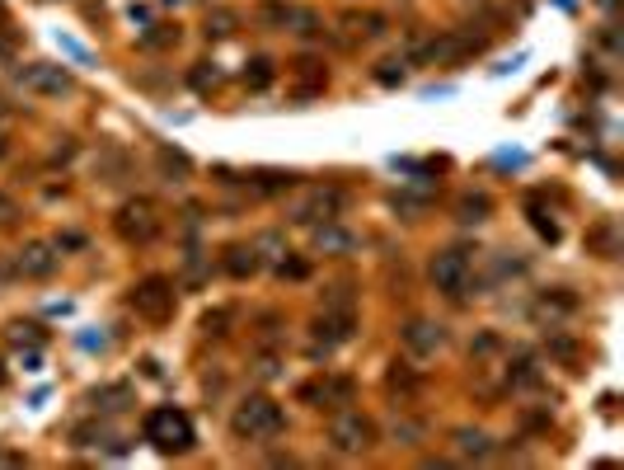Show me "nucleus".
Instances as JSON below:
<instances>
[{
	"label": "nucleus",
	"instance_id": "c85d7f7f",
	"mask_svg": "<svg viewBox=\"0 0 624 470\" xmlns=\"http://www.w3.org/2000/svg\"><path fill=\"white\" fill-rule=\"evenodd\" d=\"M254 250H259V259H268V263H277V259L291 254V250H286V240H282L277 231H263V235L254 240Z\"/></svg>",
	"mask_w": 624,
	"mask_h": 470
},
{
	"label": "nucleus",
	"instance_id": "5701e85b",
	"mask_svg": "<svg viewBox=\"0 0 624 470\" xmlns=\"http://www.w3.org/2000/svg\"><path fill=\"white\" fill-rule=\"evenodd\" d=\"M488 212H493L488 193H465L461 202H455V217H461V221H484Z\"/></svg>",
	"mask_w": 624,
	"mask_h": 470
},
{
	"label": "nucleus",
	"instance_id": "7ed1b4c3",
	"mask_svg": "<svg viewBox=\"0 0 624 470\" xmlns=\"http://www.w3.org/2000/svg\"><path fill=\"white\" fill-rule=\"evenodd\" d=\"M145 442L160 447V452H189L193 447V419L164 404V410H151L145 414Z\"/></svg>",
	"mask_w": 624,
	"mask_h": 470
},
{
	"label": "nucleus",
	"instance_id": "4468645a",
	"mask_svg": "<svg viewBox=\"0 0 624 470\" xmlns=\"http://www.w3.org/2000/svg\"><path fill=\"white\" fill-rule=\"evenodd\" d=\"M221 269L231 273V278H254L259 269H263V259H259V250L254 244H225V254H221Z\"/></svg>",
	"mask_w": 624,
	"mask_h": 470
},
{
	"label": "nucleus",
	"instance_id": "423d86ee",
	"mask_svg": "<svg viewBox=\"0 0 624 470\" xmlns=\"http://www.w3.org/2000/svg\"><path fill=\"white\" fill-rule=\"evenodd\" d=\"M329 447L343 457H362L376 447V423H371L366 414H334V423H329Z\"/></svg>",
	"mask_w": 624,
	"mask_h": 470
},
{
	"label": "nucleus",
	"instance_id": "6ab92c4d",
	"mask_svg": "<svg viewBox=\"0 0 624 470\" xmlns=\"http://www.w3.org/2000/svg\"><path fill=\"white\" fill-rule=\"evenodd\" d=\"M507 381L522 386V391H531V386H540V362H535L531 353H516L512 367H507Z\"/></svg>",
	"mask_w": 624,
	"mask_h": 470
},
{
	"label": "nucleus",
	"instance_id": "c756f323",
	"mask_svg": "<svg viewBox=\"0 0 624 470\" xmlns=\"http://www.w3.org/2000/svg\"><path fill=\"white\" fill-rule=\"evenodd\" d=\"M122 174H127V155H122V151H113V146H109V151L99 155V179H109V183H118Z\"/></svg>",
	"mask_w": 624,
	"mask_h": 470
},
{
	"label": "nucleus",
	"instance_id": "a19ab883",
	"mask_svg": "<svg viewBox=\"0 0 624 470\" xmlns=\"http://www.w3.org/2000/svg\"><path fill=\"white\" fill-rule=\"evenodd\" d=\"M5 155H10V137H5V132H0V160H5Z\"/></svg>",
	"mask_w": 624,
	"mask_h": 470
},
{
	"label": "nucleus",
	"instance_id": "412c9836",
	"mask_svg": "<svg viewBox=\"0 0 624 470\" xmlns=\"http://www.w3.org/2000/svg\"><path fill=\"white\" fill-rule=\"evenodd\" d=\"M235 29H240V10H212L207 14V24H202V33L207 38H235Z\"/></svg>",
	"mask_w": 624,
	"mask_h": 470
},
{
	"label": "nucleus",
	"instance_id": "1a4fd4ad",
	"mask_svg": "<svg viewBox=\"0 0 624 470\" xmlns=\"http://www.w3.org/2000/svg\"><path fill=\"white\" fill-rule=\"evenodd\" d=\"M14 273L19 278H52L57 273V250L48 240H29L24 250L14 254Z\"/></svg>",
	"mask_w": 624,
	"mask_h": 470
},
{
	"label": "nucleus",
	"instance_id": "c9c22d12",
	"mask_svg": "<svg viewBox=\"0 0 624 470\" xmlns=\"http://www.w3.org/2000/svg\"><path fill=\"white\" fill-rule=\"evenodd\" d=\"M14 52H19V33L0 19V57H14Z\"/></svg>",
	"mask_w": 624,
	"mask_h": 470
},
{
	"label": "nucleus",
	"instance_id": "e433bc0d",
	"mask_svg": "<svg viewBox=\"0 0 624 470\" xmlns=\"http://www.w3.org/2000/svg\"><path fill=\"white\" fill-rule=\"evenodd\" d=\"M277 273H282V278H305L310 263H305V259H277Z\"/></svg>",
	"mask_w": 624,
	"mask_h": 470
},
{
	"label": "nucleus",
	"instance_id": "7c9ffc66",
	"mask_svg": "<svg viewBox=\"0 0 624 470\" xmlns=\"http://www.w3.org/2000/svg\"><path fill=\"white\" fill-rule=\"evenodd\" d=\"M231 320H235L231 306H216V311H207V315H202V330L221 339V334H231Z\"/></svg>",
	"mask_w": 624,
	"mask_h": 470
},
{
	"label": "nucleus",
	"instance_id": "9d476101",
	"mask_svg": "<svg viewBox=\"0 0 624 470\" xmlns=\"http://www.w3.org/2000/svg\"><path fill=\"white\" fill-rule=\"evenodd\" d=\"M343 189H310L305 193V202L296 208V217L301 221H310V226H320V221H334L338 212H343Z\"/></svg>",
	"mask_w": 624,
	"mask_h": 470
},
{
	"label": "nucleus",
	"instance_id": "ea45409f",
	"mask_svg": "<svg viewBox=\"0 0 624 470\" xmlns=\"http://www.w3.org/2000/svg\"><path fill=\"white\" fill-rule=\"evenodd\" d=\"M474 353H479V358H484V353H497V334H484L479 343H474Z\"/></svg>",
	"mask_w": 624,
	"mask_h": 470
},
{
	"label": "nucleus",
	"instance_id": "bb28decb",
	"mask_svg": "<svg viewBox=\"0 0 624 470\" xmlns=\"http://www.w3.org/2000/svg\"><path fill=\"white\" fill-rule=\"evenodd\" d=\"M189 85L193 90H216L221 85V71H216V61H193V71H189Z\"/></svg>",
	"mask_w": 624,
	"mask_h": 470
},
{
	"label": "nucleus",
	"instance_id": "a878e982",
	"mask_svg": "<svg viewBox=\"0 0 624 470\" xmlns=\"http://www.w3.org/2000/svg\"><path fill=\"white\" fill-rule=\"evenodd\" d=\"M291 10H296V5H286V0H263V5H259V19H263L268 29H286V24H291Z\"/></svg>",
	"mask_w": 624,
	"mask_h": 470
},
{
	"label": "nucleus",
	"instance_id": "cd10ccee",
	"mask_svg": "<svg viewBox=\"0 0 624 470\" xmlns=\"http://www.w3.org/2000/svg\"><path fill=\"white\" fill-rule=\"evenodd\" d=\"M141 43L155 48V52L160 48H179V24H151V29L141 33Z\"/></svg>",
	"mask_w": 624,
	"mask_h": 470
},
{
	"label": "nucleus",
	"instance_id": "79ce46f5",
	"mask_svg": "<svg viewBox=\"0 0 624 470\" xmlns=\"http://www.w3.org/2000/svg\"><path fill=\"white\" fill-rule=\"evenodd\" d=\"M0 381H5V372H0Z\"/></svg>",
	"mask_w": 624,
	"mask_h": 470
},
{
	"label": "nucleus",
	"instance_id": "2f4dec72",
	"mask_svg": "<svg viewBox=\"0 0 624 470\" xmlns=\"http://www.w3.org/2000/svg\"><path fill=\"white\" fill-rule=\"evenodd\" d=\"M390 391H400V395H413V391H418V377H413L409 367H400V362H394V367H390Z\"/></svg>",
	"mask_w": 624,
	"mask_h": 470
},
{
	"label": "nucleus",
	"instance_id": "2eb2a0df",
	"mask_svg": "<svg viewBox=\"0 0 624 470\" xmlns=\"http://www.w3.org/2000/svg\"><path fill=\"white\" fill-rule=\"evenodd\" d=\"M338 24H343L352 38H366V43H371V38H381V33L390 29V19H385V14H376V10H347V14L338 19Z\"/></svg>",
	"mask_w": 624,
	"mask_h": 470
},
{
	"label": "nucleus",
	"instance_id": "58836bf2",
	"mask_svg": "<svg viewBox=\"0 0 624 470\" xmlns=\"http://www.w3.org/2000/svg\"><path fill=\"white\" fill-rule=\"evenodd\" d=\"M14 217H19V208H14V202H10L5 193H0V226H10Z\"/></svg>",
	"mask_w": 624,
	"mask_h": 470
},
{
	"label": "nucleus",
	"instance_id": "473e14b6",
	"mask_svg": "<svg viewBox=\"0 0 624 470\" xmlns=\"http://www.w3.org/2000/svg\"><path fill=\"white\" fill-rule=\"evenodd\" d=\"M592 244L601 250V259H615V226L611 221H601V226L592 231Z\"/></svg>",
	"mask_w": 624,
	"mask_h": 470
},
{
	"label": "nucleus",
	"instance_id": "b1692460",
	"mask_svg": "<svg viewBox=\"0 0 624 470\" xmlns=\"http://www.w3.org/2000/svg\"><path fill=\"white\" fill-rule=\"evenodd\" d=\"M5 339L14 343V349H43V330H38V324H24V320H14L5 330Z\"/></svg>",
	"mask_w": 624,
	"mask_h": 470
},
{
	"label": "nucleus",
	"instance_id": "0eeeda50",
	"mask_svg": "<svg viewBox=\"0 0 624 470\" xmlns=\"http://www.w3.org/2000/svg\"><path fill=\"white\" fill-rule=\"evenodd\" d=\"M19 85L29 94H43V99H61L75 90V75L66 67H57V61H33V67L19 71Z\"/></svg>",
	"mask_w": 624,
	"mask_h": 470
},
{
	"label": "nucleus",
	"instance_id": "6e6552de",
	"mask_svg": "<svg viewBox=\"0 0 624 470\" xmlns=\"http://www.w3.org/2000/svg\"><path fill=\"white\" fill-rule=\"evenodd\" d=\"M352 330H357V311L352 306H324V315H315V343H324V349L347 343Z\"/></svg>",
	"mask_w": 624,
	"mask_h": 470
},
{
	"label": "nucleus",
	"instance_id": "f8f14e48",
	"mask_svg": "<svg viewBox=\"0 0 624 470\" xmlns=\"http://www.w3.org/2000/svg\"><path fill=\"white\" fill-rule=\"evenodd\" d=\"M286 80H291V90H296V94H320L324 85H329V71H324V61L320 57H296V61H291V67H286Z\"/></svg>",
	"mask_w": 624,
	"mask_h": 470
},
{
	"label": "nucleus",
	"instance_id": "f3484780",
	"mask_svg": "<svg viewBox=\"0 0 624 470\" xmlns=\"http://www.w3.org/2000/svg\"><path fill=\"white\" fill-rule=\"evenodd\" d=\"M455 452H461L465 461H488L493 457V438L484 433V428H455Z\"/></svg>",
	"mask_w": 624,
	"mask_h": 470
},
{
	"label": "nucleus",
	"instance_id": "f704fd0d",
	"mask_svg": "<svg viewBox=\"0 0 624 470\" xmlns=\"http://www.w3.org/2000/svg\"><path fill=\"white\" fill-rule=\"evenodd\" d=\"M390 433H394V438H404V442L413 447V442L423 438V428H418V423H409V419H394V423H390Z\"/></svg>",
	"mask_w": 624,
	"mask_h": 470
},
{
	"label": "nucleus",
	"instance_id": "72a5a7b5",
	"mask_svg": "<svg viewBox=\"0 0 624 470\" xmlns=\"http://www.w3.org/2000/svg\"><path fill=\"white\" fill-rule=\"evenodd\" d=\"M160 170H164V174H179V179H183V174H189L193 165H189V155H179V151H160Z\"/></svg>",
	"mask_w": 624,
	"mask_h": 470
},
{
	"label": "nucleus",
	"instance_id": "4c0bfd02",
	"mask_svg": "<svg viewBox=\"0 0 624 470\" xmlns=\"http://www.w3.org/2000/svg\"><path fill=\"white\" fill-rule=\"evenodd\" d=\"M381 85H394V80H404V61H385V67L376 71Z\"/></svg>",
	"mask_w": 624,
	"mask_h": 470
},
{
	"label": "nucleus",
	"instance_id": "9b49d317",
	"mask_svg": "<svg viewBox=\"0 0 624 470\" xmlns=\"http://www.w3.org/2000/svg\"><path fill=\"white\" fill-rule=\"evenodd\" d=\"M400 339H404V349L413 358H432L446 343V334H442V324H436V320H409L400 330Z\"/></svg>",
	"mask_w": 624,
	"mask_h": 470
},
{
	"label": "nucleus",
	"instance_id": "f03ea898",
	"mask_svg": "<svg viewBox=\"0 0 624 470\" xmlns=\"http://www.w3.org/2000/svg\"><path fill=\"white\" fill-rule=\"evenodd\" d=\"M160 231H164V212H160L155 198L141 193V198H127L118 208V235L127 244H151Z\"/></svg>",
	"mask_w": 624,
	"mask_h": 470
},
{
	"label": "nucleus",
	"instance_id": "4be33fe9",
	"mask_svg": "<svg viewBox=\"0 0 624 470\" xmlns=\"http://www.w3.org/2000/svg\"><path fill=\"white\" fill-rule=\"evenodd\" d=\"M549 358H558L564 367H577V362H582V343L568 339L564 330H549Z\"/></svg>",
	"mask_w": 624,
	"mask_h": 470
},
{
	"label": "nucleus",
	"instance_id": "39448f33",
	"mask_svg": "<svg viewBox=\"0 0 624 470\" xmlns=\"http://www.w3.org/2000/svg\"><path fill=\"white\" fill-rule=\"evenodd\" d=\"M427 278H432L436 292H446L451 301H461V297L470 292V250H461V244H451V250H436Z\"/></svg>",
	"mask_w": 624,
	"mask_h": 470
},
{
	"label": "nucleus",
	"instance_id": "f257e3e1",
	"mask_svg": "<svg viewBox=\"0 0 624 470\" xmlns=\"http://www.w3.org/2000/svg\"><path fill=\"white\" fill-rule=\"evenodd\" d=\"M231 428H235V438H244V442H268V438H277L286 428V414H282V404L273 395H249L235 410Z\"/></svg>",
	"mask_w": 624,
	"mask_h": 470
},
{
	"label": "nucleus",
	"instance_id": "a211bd4d",
	"mask_svg": "<svg viewBox=\"0 0 624 470\" xmlns=\"http://www.w3.org/2000/svg\"><path fill=\"white\" fill-rule=\"evenodd\" d=\"M535 311L540 315H573L577 311V297L568 292V288H549V292H540V301H535Z\"/></svg>",
	"mask_w": 624,
	"mask_h": 470
},
{
	"label": "nucleus",
	"instance_id": "ddd939ff",
	"mask_svg": "<svg viewBox=\"0 0 624 470\" xmlns=\"http://www.w3.org/2000/svg\"><path fill=\"white\" fill-rule=\"evenodd\" d=\"M301 400L320 404V410H338V404L352 400V381L347 377H324V381H310L301 386Z\"/></svg>",
	"mask_w": 624,
	"mask_h": 470
},
{
	"label": "nucleus",
	"instance_id": "20e7f679",
	"mask_svg": "<svg viewBox=\"0 0 624 470\" xmlns=\"http://www.w3.org/2000/svg\"><path fill=\"white\" fill-rule=\"evenodd\" d=\"M127 306L141 315V320H151V324H164L174 315V282L170 278H160V273H151V278H141L136 288L127 292Z\"/></svg>",
	"mask_w": 624,
	"mask_h": 470
},
{
	"label": "nucleus",
	"instance_id": "aec40b11",
	"mask_svg": "<svg viewBox=\"0 0 624 470\" xmlns=\"http://www.w3.org/2000/svg\"><path fill=\"white\" fill-rule=\"evenodd\" d=\"M273 80H277V61H273V57H254V61L244 67V85H249V90H268Z\"/></svg>",
	"mask_w": 624,
	"mask_h": 470
},
{
	"label": "nucleus",
	"instance_id": "393cba45",
	"mask_svg": "<svg viewBox=\"0 0 624 470\" xmlns=\"http://www.w3.org/2000/svg\"><path fill=\"white\" fill-rule=\"evenodd\" d=\"M291 33H296V38H320L324 29H320V14L315 10H305V5H296V10H291V24H286Z\"/></svg>",
	"mask_w": 624,
	"mask_h": 470
},
{
	"label": "nucleus",
	"instance_id": "dca6fc26",
	"mask_svg": "<svg viewBox=\"0 0 624 470\" xmlns=\"http://www.w3.org/2000/svg\"><path fill=\"white\" fill-rule=\"evenodd\" d=\"M315 250L347 254V250H357V235H352L347 226H338V221H320V226H315Z\"/></svg>",
	"mask_w": 624,
	"mask_h": 470
}]
</instances>
